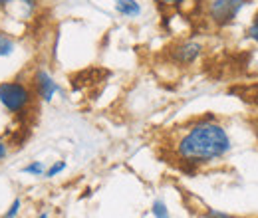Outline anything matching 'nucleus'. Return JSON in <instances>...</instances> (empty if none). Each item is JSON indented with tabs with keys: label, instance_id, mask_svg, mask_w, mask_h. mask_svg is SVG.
<instances>
[{
	"label": "nucleus",
	"instance_id": "nucleus-1",
	"mask_svg": "<svg viewBox=\"0 0 258 218\" xmlns=\"http://www.w3.org/2000/svg\"><path fill=\"white\" fill-rule=\"evenodd\" d=\"M230 147L232 143L226 129L217 123L213 115H209L189 127V131L179 139L175 153L183 161V165L197 169L201 165L223 159Z\"/></svg>",
	"mask_w": 258,
	"mask_h": 218
},
{
	"label": "nucleus",
	"instance_id": "nucleus-2",
	"mask_svg": "<svg viewBox=\"0 0 258 218\" xmlns=\"http://www.w3.org/2000/svg\"><path fill=\"white\" fill-rule=\"evenodd\" d=\"M34 95L32 88L20 80H8L0 84V105L12 115L24 113L32 105Z\"/></svg>",
	"mask_w": 258,
	"mask_h": 218
},
{
	"label": "nucleus",
	"instance_id": "nucleus-3",
	"mask_svg": "<svg viewBox=\"0 0 258 218\" xmlns=\"http://www.w3.org/2000/svg\"><path fill=\"white\" fill-rule=\"evenodd\" d=\"M248 2L250 0H211L207 4V18L219 28L230 26Z\"/></svg>",
	"mask_w": 258,
	"mask_h": 218
},
{
	"label": "nucleus",
	"instance_id": "nucleus-4",
	"mask_svg": "<svg viewBox=\"0 0 258 218\" xmlns=\"http://www.w3.org/2000/svg\"><path fill=\"white\" fill-rule=\"evenodd\" d=\"M32 90L36 97H40L42 101L50 103L54 99V95L60 94V86L58 82L44 69V67H36L32 74Z\"/></svg>",
	"mask_w": 258,
	"mask_h": 218
},
{
	"label": "nucleus",
	"instance_id": "nucleus-5",
	"mask_svg": "<svg viewBox=\"0 0 258 218\" xmlns=\"http://www.w3.org/2000/svg\"><path fill=\"white\" fill-rule=\"evenodd\" d=\"M201 54H203V44L195 42V40H187L173 48L171 60L175 63H181V65H191L201 58Z\"/></svg>",
	"mask_w": 258,
	"mask_h": 218
},
{
	"label": "nucleus",
	"instance_id": "nucleus-6",
	"mask_svg": "<svg viewBox=\"0 0 258 218\" xmlns=\"http://www.w3.org/2000/svg\"><path fill=\"white\" fill-rule=\"evenodd\" d=\"M113 2H115L117 14L125 18H137L141 14V4L137 0H113Z\"/></svg>",
	"mask_w": 258,
	"mask_h": 218
},
{
	"label": "nucleus",
	"instance_id": "nucleus-7",
	"mask_svg": "<svg viewBox=\"0 0 258 218\" xmlns=\"http://www.w3.org/2000/svg\"><path fill=\"white\" fill-rule=\"evenodd\" d=\"M16 50V42L8 32L0 30V58H8L12 56Z\"/></svg>",
	"mask_w": 258,
	"mask_h": 218
},
{
	"label": "nucleus",
	"instance_id": "nucleus-8",
	"mask_svg": "<svg viewBox=\"0 0 258 218\" xmlns=\"http://www.w3.org/2000/svg\"><path fill=\"white\" fill-rule=\"evenodd\" d=\"M22 173L32 175V177H42V175L46 173V167H44V163H42V161H32L30 165H26V167L22 169Z\"/></svg>",
	"mask_w": 258,
	"mask_h": 218
},
{
	"label": "nucleus",
	"instance_id": "nucleus-9",
	"mask_svg": "<svg viewBox=\"0 0 258 218\" xmlns=\"http://www.w3.org/2000/svg\"><path fill=\"white\" fill-rule=\"evenodd\" d=\"M151 212H153V216H155V218H171V214H169V208H167V204H165L163 200H155V202H153Z\"/></svg>",
	"mask_w": 258,
	"mask_h": 218
},
{
	"label": "nucleus",
	"instance_id": "nucleus-10",
	"mask_svg": "<svg viewBox=\"0 0 258 218\" xmlns=\"http://www.w3.org/2000/svg\"><path fill=\"white\" fill-rule=\"evenodd\" d=\"M62 171H66V161H56L50 169H46L44 177H46V179H54V177H58Z\"/></svg>",
	"mask_w": 258,
	"mask_h": 218
},
{
	"label": "nucleus",
	"instance_id": "nucleus-11",
	"mask_svg": "<svg viewBox=\"0 0 258 218\" xmlns=\"http://www.w3.org/2000/svg\"><path fill=\"white\" fill-rule=\"evenodd\" d=\"M20 210H22V198H20V196H16V198L12 200V204L8 206V210H6L4 218H16Z\"/></svg>",
	"mask_w": 258,
	"mask_h": 218
},
{
	"label": "nucleus",
	"instance_id": "nucleus-12",
	"mask_svg": "<svg viewBox=\"0 0 258 218\" xmlns=\"http://www.w3.org/2000/svg\"><path fill=\"white\" fill-rule=\"evenodd\" d=\"M246 36H248L252 42H256V44H258V12L254 14L252 24H250V26H248V30H246Z\"/></svg>",
	"mask_w": 258,
	"mask_h": 218
},
{
	"label": "nucleus",
	"instance_id": "nucleus-13",
	"mask_svg": "<svg viewBox=\"0 0 258 218\" xmlns=\"http://www.w3.org/2000/svg\"><path fill=\"white\" fill-rule=\"evenodd\" d=\"M159 6H165V8H177V6H181V4H185V2H189V0H155Z\"/></svg>",
	"mask_w": 258,
	"mask_h": 218
},
{
	"label": "nucleus",
	"instance_id": "nucleus-14",
	"mask_svg": "<svg viewBox=\"0 0 258 218\" xmlns=\"http://www.w3.org/2000/svg\"><path fill=\"white\" fill-rule=\"evenodd\" d=\"M205 218H234V216H230V214H226V212H221V210H217V208H207Z\"/></svg>",
	"mask_w": 258,
	"mask_h": 218
},
{
	"label": "nucleus",
	"instance_id": "nucleus-15",
	"mask_svg": "<svg viewBox=\"0 0 258 218\" xmlns=\"http://www.w3.org/2000/svg\"><path fill=\"white\" fill-rule=\"evenodd\" d=\"M8 157V143L4 139H0V161H4Z\"/></svg>",
	"mask_w": 258,
	"mask_h": 218
},
{
	"label": "nucleus",
	"instance_id": "nucleus-16",
	"mask_svg": "<svg viewBox=\"0 0 258 218\" xmlns=\"http://www.w3.org/2000/svg\"><path fill=\"white\" fill-rule=\"evenodd\" d=\"M36 218H50V214H48V212H40Z\"/></svg>",
	"mask_w": 258,
	"mask_h": 218
},
{
	"label": "nucleus",
	"instance_id": "nucleus-17",
	"mask_svg": "<svg viewBox=\"0 0 258 218\" xmlns=\"http://www.w3.org/2000/svg\"><path fill=\"white\" fill-rule=\"evenodd\" d=\"M254 135H256V141H258V123L254 125Z\"/></svg>",
	"mask_w": 258,
	"mask_h": 218
},
{
	"label": "nucleus",
	"instance_id": "nucleus-18",
	"mask_svg": "<svg viewBox=\"0 0 258 218\" xmlns=\"http://www.w3.org/2000/svg\"><path fill=\"white\" fill-rule=\"evenodd\" d=\"M0 10H4V2L2 0H0Z\"/></svg>",
	"mask_w": 258,
	"mask_h": 218
},
{
	"label": "nucleus",
	"instance_id": "nucleus-19",
	"mask_svg": "<svg viewBox=\"0 0 258 218\" xmlns=\"http://www.w3.org/2000/svg\"><path fill=\"white\" fill-rule=\"evenodd\" d=\"M254 103H256V105H258V94L254 95Z\"/></svg>",
	"mask_w": 258,
	"mask_h": 218
},
{
	"label": "nucleus",
	"instance_id": "nucleus-20",
	"mask_svg": "<svg viewBox=\"0 0 258 218\" xmlns=\"http://www.w3.org/2000/svg\"><path fill=\"white\" fill-rule=\"evenodd\" d=\"M2 2H4V6H6V4H8V2H10V0H2Z\"/></svg>",
	"mask_w": 258,
	"mask_h": 218
},
{
	"label": "nucleus",
	"instance_id": "nucleus-21",
	"mask_svg": "<svg viewBox=\"0 0 258 218\" xmlns=\"http://www.w3.org/2000/svg\"><path fill=\"white\" fill-rule=\"evenodd\" d=\"M2 218H4V216H2Z\"/></svg>",
	"mask_w": 258,
	"mask_h": 218
}]
</instances>
